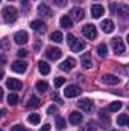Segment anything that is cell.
<instances>
[{"label": "cell", "mask_w": 129, "mask_h": 131, "mask_svg": "<svg viewBox=\"0 0 129 131\" xmlns=\"http://www.w3.org/2000/svg\"><path fill=\"white\" fill-rule=\"evenodd\" d=\"M78 107H79L81 110H84V111H91V110H93V102H91L90 99H81V101L78 102Z\"/></svg>", "instance_id": "7c38bea8"}, {"label": "cell", "mask_w": 129, "mask_h": 131, "mask_svg": "<svg viewBox=\"0 0 129 131\" xmlns=\"http://www.w3.org/2000/svg\"><path fill=\"white\" fill-rule=\"evenodd\" d=\"M5 64H6V57H5V55H0V69Z\"/></svg>", "instance_id": "ab89813d"}, {"label": "cell", "mask_w": 129, "mask_h": 131, "mask_svg": "<svg viewBox=\"0 0 129 131\" xmlns=\"http://www.w3.org/2000/svg\"><path fill=\"white\" fill-rule=\"evenodd\" d=\"M50 40L55 41V43H62V34L59 31H55V32L50 34Z\"/></svg>", "instance_id": "d4e9b609"}, {"label": "cell", "mask_w": 129, "mask_h": 131, "mask_svg": "<svg viewBox=\"0 0 129 131\" xmlns=\"http://www.w3.org/2000/svg\"><path fill=\"white\" fill-rule=\"evenodd\" d=\"M81 63H82V66H84L85 69H91V67H93L91 55H90V53H84V55L81 57Z\"/></svg>", "instance_id": "ac0fdd59"}, {"label": "cell", "mask_w": 129, "mask_h": 131, "mask_svg": "<svg viewBox=\"0 0 129 131\" xmlns=\"http://www.w3.org/2000/svg\"><path fill=\"white\" fill-rule=\"evenodd\" d=\"M36 90L41 92V93H46V92L49 90V84H47L46 81H38V82H36Z\"/></svg>", "instance_id": "cb8c5ba5"}, {"label": "cell", "mask_w": 129, "mask_h": 131, "mask_svg": "<svg viewBox=\"0 0 129 131\" xmlns=\"http://www.w3.org/2000/svg\"><path fill=\"white\" fill-rule=\"evenodd\" d=\"M40 47H41V43H40V41H36V43H35V46H33V50H35V52H38V50H40Z\"/></svg>", "instance_id": "bcb514c9"}, {"label": "cell", "mask_w": 129, "mask_h": 131, "mask_svg": "<svg viewBox=\"0 0 129 131\" xmlns=\"http://www.w3.org/2000/svg\"><path fill=\"white\" fill-rule=\"evenodd\" d=\"M52 98L55 99V101H56V102H59V104H62V101H61V98H59V96H58V93H53V95H52Z\"/></svg>", "instance_id": "ee69618b"}, {"label": "cell", "mask_w": 129, "mask_h": 131, "mask_svg": "<svg viewBox=\"0 0 129 131\" xmlns=\"http://www.w3.org/2000/svg\"><path fill=\"white\" fill-rule=\"evenodd\" d=\"M17 55H18L20 58H24V57L28 55V50H26V49H20V50L17 52Z\"/></svg>", "instance_id": "d590c367"}, {"label": "cell", "mask_w": 129, "mask_h": 131, "mask_svg": "<svg viewBox=\"0 0 129 131\" xmlns=\"http://www.w3.org/2000/svg\"><path fill=\"white\" fill-rule=\"evenodd\" d=\"M11 131H26V128H24L23 125H14Z\"/></svg>", "instance_id": "74e56055"}, {"label": "cell", "mask_w": 129, "mask_h": 131, "mask_svg": "<svg viewBox=\"0 0 129 131\" xmlns=\"http://www.w3.org/2000/svg\"><path fill=\"white\" fill-rule=\"evenodd\" d=\"M120 108H122V102H112V104H109V107H108V110L112 111V113L119 111Z\"/></svg>", "instance_id": "4dcf8cb0"}, {"label": "cell", "mask_w": 129, "mask_h": 131, "mask_svg": "<svg viewBox=\"0 0 129 131\" xmlns=\"http://www.w3.org/2000/svg\"><path fill=\"white\" fill-rule=\"evenodd\" d=\"M74 40H76V38H74V35H73V34H68V35H67V41H68L70 44H71Z\"/></svg>", "instance_id": "60d3db41"}, {"label": "cell", "mask_w": 129, "mask_h": 131, "mask_svg": "<svg viewBox=\"0 0 129 131\" xmlns=\"http://www.w3.org/2000/svg\"><path fill=\"white\" fill-rule=\"evenodd\" d=\"M2 17H3V20L6 23H14L17 20V17H18V12H17V9L14 6H6L2 11Z\"/></svg>", "instance_id": "6da1fadb"}, {"label": "cell", "mask_w": 129, "mask_h": 131, "mask_svg": "<svg viewBox=\"0 0 129 131\" xmlns=\"http://www.w3.org/2000/svg\"><path fill=\"white\" fill-rule=\"evenodd\" d=\"M46 57H47L49 60L56 61V60H59V58L62 57V52H61V49H58V47H49V49L46 50Z\"/></svg>", "instance_id": "277c9868"}, {"label": "cell", "mask_w": 129, "mask_h": 131, "mask_svg": "<svg viewBox=\"0 0 129 131\" xmlns=\"http://www.w3.org/2000/svg\"><path fill=\"white\" fill-rule=\"evenodd\" d=\"M100 28L105 34H111L114 31V23H112V20H103L100 23Z\"/></svg>", "instance_id": "4fadbf2b"}, {"label": "cell", "mask_w": 129, "mask_h": 131, "mask_svg": "<svg viewBox=\"0 0 129 131\" xmlns=\"http://www.w3.org/2000/svg\"><path fill=\"white\" fill-rule=\"evenodd\" d=\"M99 116H100V121H102V124H103V128H108V127H109V117L105 114V111H103V110L100 111V114H99Z\"/></svg>", "instance_id": "4316f807"}, {"label": "cell", "mask_w": 129, "mask_h": 131, "mask_svg": "<svg viewBox=\"0 0 129 131\" xmlns=\"http://www.w3.org/2000/svg\"><path fill=\"white\" fill-rule=\"evenodd\" d=\"M102 81H103L105 84H108V85H115V84L120 82V79H119L115 75H103V76H102Z\"/></svg>", "instance_id": "8fae6325"}, {"label": "cell", "mask_w": 129, "mask_h": 131, "mask_svg": "<svg viewBox=\"0 0 129 131\" xmlns=\"http://www.w3.org/2000/svg\"><path fill=\"white\" fill-rule=\"evenodd\" d=\"M12 70L15 73H24L28 70V63H24V61H14L12 63Z\"/></svg>", "instance_id": "52a82bcc"}, {"label": "cell", "mask_w": 129, "mask_h": 131, "mask_svg": "<svg viewBox=\"0 0 129 131\" xmlns=\"http://www.w3.org/2000/svg\"><path fill=\"white\" fill-rule=\"evenodd\" d=\"M70 46H71V50H73V52H81V50L85 49V43L81 41V40H74Z\"/></svg>", "instance_id": "d6986e66"}, {"label": "cell", "mask_w": 129, "mask_h": 131, "mask_svg": "<svg viewBox=\"0 0 129 131\" xmlns=\"http://www.w3.org/2000/svg\"><path fill=\"white\" fill-rule=\"evenodd\" d=\"M3 75H5L3 73V69H0V79H3Z\"/></svg>", "instance_id": "7dc6e473"}, {"label": "cell", "mask_w": 129, "mask_h": 131, "mask_svg": "<svg viewBox=\"0 0 129 131\" xmlns=\"http://www.w3.org/2000/svg\"><path fill=\"white\" fill-rule=\"evenodd\" d=\"M109 8H111V12H112V14H115V11H117V3H111V5H109Z\"/></svg>", "instance_id": "7bdbcfd3"}, {"label": "cell", "mask_w": 129, "mask_h": 131, "mask_svg": "<svg viewBox=\"0 0 129 131\" xmlns=\"http://www.w3.org/2000/svg\"><path fill=\"white\" fill-rule=\"evenodd\" d=\"M82 34H84V37L85 38H88V40H94L97 37V29L94 25H85L84 28H82Z\"/></svg>", "instance_id": "3957f363"}, {"label": "cell", "mask_w": 129, "mask_h": 131, "mask_svg": "<svg viewBox=\"0 0 129 131\" xmlns=\"http://www.w3.org/2000/svg\"><path fill=\"white\" fill-rule=\"evenodd\" d=\"M31 28L38 34L46 32V25H44V21H41V20H33L32 23H31Z\"/></svg>", "instance_id": "9c48e42d"}, {"label": "cell", "mask_w": 129, "mask_h": 131, "mask_svg": "<svg viewBox=\"0 0 129 131\" xmlns=\"http://www.w3.org/2000/svg\"><path fill=\"white\" fill-rule=\"evenodd\" d=\"M38 14L41 17H50L52 15V11H50V8L47 5H40L38 6Z\"/></svg>", "instance_id": "ffe728a7"}, {"label": "cell", "mask_w": 129, "mask_h": 131, "mask_svg": "<svg viewBox=\"0 0 129 131\" xmlns=\"http://www.w3.org/2000/svg\"><path fill=\"white\" fill-rule=\"evenodd\" d=\"M40 105H41V99L36 98V96H31V98L28 99V102H26L28 108H38Z\"/></svg>", "instance_id": "e0dca14e"}, {"label": "cell", "mask_w": 129, "mask_h": 131, "mask_svg": "<svg viewBox=\"0 0 129 131\" xmlns=\"http://www.w3.org/2000/svg\"><path fill=\"white\" fill-rule=\"evenodd\" d=\"M58 6H61V8H64L65 5H67V0H53Z\"/></svg>", "instance_id": "f35d334b"}, {"label": "cell", "mask_w": 129, "mask_h": 131, "mask_svg": "<svg viewBox=\"0 0 129 131\" xmlns=\"http://www.w3.org/2000/svg\"><path fill=\"white\" fill-rule=\"evenodd\" d=\"M128 122H129L128 114H120V116L117 117V124H119L120 127H126V125H128Z\"/></svg>", "instance_id": "484cf974"}, {"label": "cell", "mask_w": 129, "mask_h": 131, "mask_svg": "<svg viewBox=\"0 0 129 131\" xmlns=\"http://www.w3.org/2000/svg\"><path fill=\"white\" fill-rule=\"evenodd\" d=\"M97 53L103 58V57H106V53H108V47H106V44H99V47H97Z\"/></svg>", "instance_id": "f546056e"}, {"label": "cell", "mask_w": 129, "mask_h": 131, "mask_svg": "<svg viewBox=\"0 0 129 131\" xmlns=\"http://www.w3.org/2000/svg\"><path fill=\"white\" fill-rule=\"evenodd\" d=\"M0 47H2V49H9V43H8V40H2V41H0Z\"/></svg>", "instance_id": "8d00e7d4"}, {"label": "cell", "mask_w": 129, "mask_h": 131, "mask_svg": "<svg viewBox=\"0 0 129 131\" xmlns=\"http://www.w3.org/2000/svg\"><path fill=\"white\" fill-rule=\"evenodd\" d=\"M40 131H50V125L49 124H44V127H41Z\"/></svg>", "instance_id": "f6af8a7d"}, {"label": "cell", "mask_w": 129, "mask_h": 131, "mask_svg": "<svg viewBox=\"0 0 129 131\" xmlns=\"http://www.w3.org/2000/svg\"><path fill=\"white\" fill-rule=\"evenodd\" d=\"M74 64H76V61H74L73 58H67V60H64V61L59 64V69L64 70V72H68V70H71V69L74 67Z\"/></svg>", "instance_id": "30bf717a"}, {"label": "cell", "mask_w": 129, "mask_h": 131, "mask_svg": "<svg viewBox=\"0 0 129 131\" xmlns=\"http://www.w3.org/2000/svg\"><path fill=\"white\" fill-rule=\"evenodd\" d=\"M53 113H56V107L55 105L49 107V110H47V114H53Z\"/></svg>", "instance_id": "b9f144b4"}, {"label": "cell", "mask_w": 129, "mask_h": 131, "mask_svg": "<svg viewBox=\"0 0 129 131\" xmlns=\"http://www.w3.org/2000/svg\"><path fill=\"white\" fill-rule=\"evenodd\" d=\"M103 6L102 5H93L91 6V15H93V18H100L102 15H103Z\"/></svg>", "instance_id": "9a60e30c"}, {"label": "cell", "mask_w": 129, "mask_h": 131, "mask_svg": "<svg viewBox=\"0 0 129 131\" xmlns=\"http://www.w3.org/2000/svg\"><path fill=\"white\" fill-rule=\"evenodd\" d=\"M40 121H41V117H40V114H36V113H32V114H29V117H28V122L29 124H40Z\"/></svg>", "instance_id": "83f0119b"}, {"label": "cell", "mask_w": 129, "mask_h": 131, "mask_svg": "<svg viewBox=\"0 0 129 131\" xmlns=\"http://www.w3.org/2000/svg\"><path fill=\"white\" fill-rule=\"evenodd\" d=\"M120 17H123V18H126L128 17V14H129V9H128V6L126 5H117V11H115Z\"/></svg>", "instance_id": "7402d4cb"}, {"label": "cell", "mask_w": 129, "mask_h": 131, "mask_svg": "<svg viewBox=\"0 0 129 131\" xmlns=\"http://www.w3.org/2000/svg\"><path fill=\"white\" fill-rule=\"evenodd\" d=\"M3 113H5V111H3V110H0V117H2V114H3Z\"/></svg>", "instance_id": "681fc988"}, {"label": "cell", "mask_w": 129, "mask_h": 131, "mask_svg": "<svg viewBox=\"0 0 129 131\" xmlns=\"http://www.w3.org/2000/svg\"><path fill=\"white\" fill-rule=\"evenodd\" d=\"M56 128L64 130L65 128V119H62V117H56Z\"/></svg>", "instance_id": "1f68e13d"}, {"label": "cell", "mask_w": 129, "mask_h": 131, "mask_svg": "<svg viewBox=\"0 0 129 131\" xmlns=\"http://www.w3.org/2000/svg\"><path fill=\"white\" fill-rule=\"evenodd\" d=\"M38 70L41 75H49L50 73V66L47 64L46 61H40L38 63Z\"/></svg>", "instance_id": "44dd1931"}, {"label": "cell", "mask_w": 129, "mask_h": 131, "mask_svg": "<svg viewBox=\"0 0 129 131\" xmlns=\"http://www.w3.org/2000/svg\"><path fill=\"white\" fill-rule=\"evenodd\" d=\"M9 2H12V0H9Z\"/></svg>", "instance_id": "816d5d0a"}, {"label": "cell", "mask_w": 129, "mask_h": 131, "mask_svg": "<svg viewBox=\"0 0 129 131\" xmlns=\"http://www.w3.org/2000/svg\"><path fill=\"white\" fill-rule=\"evenodd\" d=\"M64 84H65V78H62V76L55 78V87H61V85H64Z\"/></svg>", "instance_id": "d6a6232c"}, {"label": "cell", "mask_w": 129, "mask_h": 131, "mask_svg": "<svg viewBox=\"0 0 129 131\" xmlns=\"http://www.w3.org/2000/svg\"><path fill=\"white\" fill-rule=\"evenodd\" d=\"M111 47H112V50H114L117 55H123L125 50H126L125 43H123L122 38H112V40H111Z\"/></svg>", "instance_id": "7a4b0ae2"}, {"label": "cell", "mask_w": 129, "mask_h": 131, "mask_svg": "<svg viewBox=\"0 0 129 131\" xmlns=\"http://www.w3.org/2000/svg\"><path fill=\"white\" fill-rule=\"evenodd\" d=\"M94 130H96V124H94L93 121H90V122L87 124V127H85L82 131H94Z\"/></svg>", "instance_id": "836d02e7"}, {"label": "cell", "mask_w": 129, "mask_h": 131, "mask_svg": "<svg viewBox=\"0 0 129 131\" xmlns=\"http://www.w3.org/2000/svg\"><path fill=\"white\" fill-rule=\"evenodd\" d=\"M64 95L65 98H76L81 95V87L79 85H68L64 90Z\"/></svg>", "instance_id": "5b68a950"}, {"label": "cell", "mask_w": 129, "mask_h": 131, "mask_svg": "<svg viewBox=\"0 0 129 131\" xmlns=\"http://www.w3.org/2000/svg\"><path fill=\"white\" fill-rule=\"evenodd\" d=\"M70 17H73L74 21H81V20L85 17V12H84V9H81V8H74V9L71 11Z\"/></svg>", "instance_id": "5bb4252c"}, {"label": "cell", "mask_w": 129, "mask_h": 131, "mask_svg": "<svg viewBox=\"0 0 129 131\" xmlns=\"http://www.w3.org/2000/svg\"><path fill=\"white\" fill-rule=\"evenodd\" d=\"M61 26H62L64 29H70V28L73 26V20H71L68 15H62V17H61Z\"/></svg>", "instance_id": "603a6c76"}, {"label": "cell", "mask_w": 129, "mask_h": 131, "mask_svg": "<svg viewBox=\"0 0 129 131\" xmlns=\"http://www.w3.org/2000/svg\"><path fill=\"white\" fill-rule=\"evenodd\" d=\"M21 8H23V11H24V12H28V11H29V5H28V0H21Z\"/></svg>", "instance_id": "e575fe53"}, {"label": "cell", "mask_w": 129, "mask_h": 131, "mask_svg": "<svg viewBox=\"0 0 129 131\" xmlns=\"http://www.w3.org/2000/svg\"><path fill=\"white\" fill-rule=\"evenodd\" d=\"M8 104L9 105H17L18 104V95H15V93L8 95Z\"/></svg>", "instance_id": "f1b7e54d"}, {"label": "cell", "mask_w": 129, "mask_h": 131, "mask_svg": "<svg viewBox=\"0 0 129 131\" xmlns=\"http://www.w3.org/2000/svg\"><path fill=\"white\" fill-rule=\"evenodd\" d=\"M74 2H78V3H81V2H84V0H74Z\"/></svg>", "instance_id": "f907efd6"}, {"label": "cell", "mask_w": 129, "mask_h": 131, "mask_svg": "<svg viewBox=\"0 0 129 131\" xmlns=\"http://www.w3.org/2000/svg\"><path fill=\"white\" fill-rule=\"evenodd\" d=\"M2 98H3V89L0 87V101H2Z\"/></svg>", "instance_id": "c3c4849f"}, {"label": "cell", "mask_w": 129, "mask_h": 131, "mask_svg": "<svg viewBox=\"0 0 129 131\" xmlns=\"http://www.w3.org/2000/svg\"><path fill=\"white\" fill-rule=\"evenodd\" d=\"M6 85H8L9 90H21V87H23V84L18 79H15V78H9L6 81Z\"/></svg>", "instance_id": "ba28073f"}, {"label": "cell", "mask_w": 129, "mask_h": 131, "mask_svg": "<svg viewBox=\"0 0 129 131\" xmlns=\"http://www.w3.org/2000/svg\"><path fill=\"white\" fill-rule=\"evenodd\" d=\"M28 40H29V37H28V32H24V31H18L14 34V41L17 44H26Z\"/></svg>", "instance_id": "8992f818"}, {"label": "cell", "mask_w": 129, "mask_h": 131, "mask_svg": "<svg viewBox=\"0 0 129 131\" xmlns=\"http://www.w3.org/2000/svg\"><path fill=\"white\" fill-rule=\"evenodd\" d=\"M70 124H73V125H79L81 122H82V114L79 113V111H73V113H70Z\"/></svg>", "instance_id": "2e32d148"}, {"label": "cell", "mask_w": 129, "mask_h": 131, "mask_svg": "<svg viewBox=\"0 0 129 131\" xmlns=\"http://www.w3.org/2000/svg\"><path fill=\"white\" fill-rule=\"evenodd\" d=\"M0 131H3V130H0Z\"/></svg>", "instance_id": "f5cc1de1"}]
</instances>
